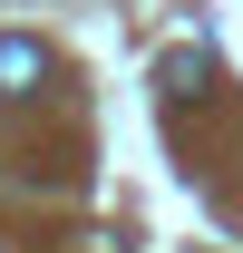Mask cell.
Returning a JSON list of instances; mask_svg holds the SVG:
<instances>
[{
  "label": "cell",
  "instance_id": "6da1fadb",
  "mask_svg": "<svg viewBox=\"0 0 243 253\" xmlns=\"http://www.w3.org/2000/svg\"><path fill=\"white\" fill-rule=\"evenodd\" d=\"M30 88H39V39L0 30V97H30Z\"/></svg>",
  "mask_w": 243,
  "mask_h": 253
}]
</instances>
